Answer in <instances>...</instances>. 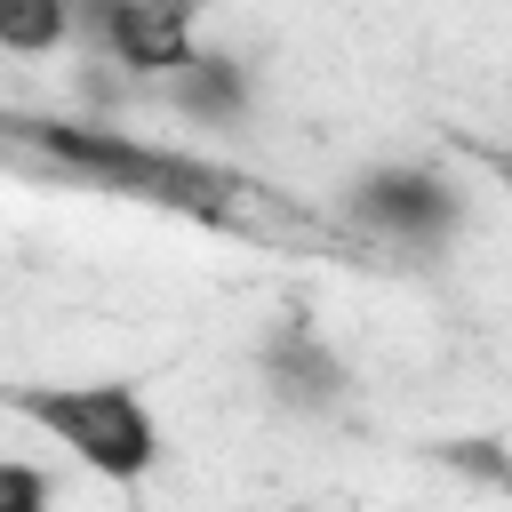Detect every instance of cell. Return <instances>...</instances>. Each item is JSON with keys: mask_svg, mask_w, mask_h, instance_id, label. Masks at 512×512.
Segmentation results:
<instances>
[{"mask_svg": "<svg viewBox=\"0 0 512 512\" xmlns=\"http://www.w3.org/2000/svg\"><path fill=\"white\" fill-rule=\"evenodd\" d=\"M0 136H24L32 152H48L56 168H80L112 192H136V200H160V208H192V216H224L232 192H248L240 176L224 168H200L184 152H152L120 128H88V120H32V112H0Z\"/></svg>", "mask_w": 512, "mask_h": 512, "instance_id": "obj_1", "label": "cell"}, {"mask_svg": "<svg viewBox=\"0 0 512 512\" xmlns=\"http://www.w3.org/2000/svg\"><path fill=\"white\" fill-rule=\"evenodd\" d=\"M24 424H40L48 440H64L88 472L104 480H144L152 456H160V432H152V408L128 392V384H8L0 392Z\"/></svg>", "mask_w": 512, "mask_h": 512, "instance_id": "obj_2", "label": "cell"}, {"mask_svg": "<svg viewBox=\"0 0 512 512\" xmlns=\"http://www.w3.org/2000/svg\"><path fill=\"white\" fill-rule=\"evenodd\" d=\"M352 216H360L368 232H384V240L432 248V240H448V232L464 224V200H456V184H440V176H424V168H368V176L352 184Z\"/></svg>", "mask_w": 512, "mask_h": 512, "instance_id": "obj_3", "label": "cell"}, {"mask_svg": "<svg viewBox=\"0 0 512 512\" xmlns=\"http://www.w3.org/2000/svg\"><path fill=\"white\" fill-rule=\"evenodd\" d=\"M72 24L104 32L112 64H128V72H184V64H192V8L120 0V8H80Z\"/></svg>", "mask_w": 512, "mask_h": 512, "instance_id": "obj_4", "label": "cell"}, {"mask_svg": "<svg viewBox=\"0 0 512 512\" xmlns=\"http://www.w3.org/2000/svg\"><path fill=\"white\" fill-rule=\"evenodd\" d=\"M256 368H264L272 400H288V408H336V400H344V360L304 328V312H288V320L264 336Z\"/></svg>", "mask_w": 512, "mask_h": 512, "instance_id": "obj_5", "label": "cell"}, {"mask_svg": "<svg viewBox=\"0 0 512 512\" xmlns=\"http://www.w3.org/2000/svg\"><path fill=\"white\" fill-rule=\"evenodd\" d=\"M176 104H184L192 120H232V112L248 104V72H240L232 56H192V64L176 72Z\"/></svg>", "mask_w": 512, "mask_h": 512, "instance_id": "obj_6", "label": "cell"}, {"mask_svg": "<svg viewBox=\"0 0 512 512\" xmlns=\"http://www.w3.org/2000/svg\"><path fill=\"white\" fill-rule=\"evenodd\" d=\"M72 32L64 0H0V48H56Z\"/></svg>", "mask_w": 512, "mask_h": 512, "instance_id": "obj_7", "label": "cell"}, {"mask_svg": "<svg viewBox=\"0 0 512 512\" xmlns=\"http://www.w3.org/2000/svg\"><path fill=\"white\" fill-rule=\"evenodd\" d=\"M440 464H456L464 480L512 496V448H504V440H440Z\"/></svg>", "mask_w": 512, "mask_h": 512, "instance_id": "obj_8", "label": "cell"}, {"mask_svg": "<svg viewBox=\"0 0 512 512\" xmlns=\"http://www.w3.org/2000/svg\"><path fill=\"white\" fill-rule=\"evenodd\" d=\"M0 512H48V472L0 464Z\"/></svg>", "mask_w": 512, "mask_h": 512, "instance_id": "obj_9", "label": "cell"}, {"mask_svg": "<svg viewBox=\"0 0 512 512\" xmlns=\"http://www.w3.org/2000/svg\"><path fill=\"white\" fill-rule=\"evenodd\" d=\"M480 160H488V168L504 176V192H512V152H496V144H480Z\"/></svg>", "mask_w": 512, "mask_h": 512, "instance_id": "obj_10", "label": "cell"}]
</instances>
